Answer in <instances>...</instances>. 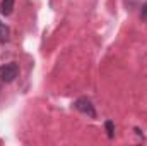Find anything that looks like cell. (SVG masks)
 <instances>
[{
  "mask_svg": "<svg viewBox=\"0 0 147 146\" xmlns=\"http://www.w3.org/2000/svg\"><path fill=\"white\" fill-rule=\"evenodd\" d=\"M74 107L79 110L80 113L87 115L89 119H96V117H98V113H96V108H94L92 102H91L87 96H80V98H77V100L74 102Z\"/></svg>",
  "mask_w": 147,
  "mask_h": 146,
  "instance_id": "obj_1",
  "label": "cell"
},
{
  "mask_svg": "<svg viewBox=\"0 0 147 146\" xmlns=\"http://www.w3.org/2000/svg\"><path fill=\"white\" fill-rule=\"evenodd\" d=\"M19 76V65L16 62H10V64H5L0 67V79L3 83H12L16 77Z\"/></svg>",
  "mask_w": 147,
  "mask_h": 146,
  "instance_id": "obj_2",
  "label": "cell"
},
{
  "mask_svg": "<svg viewBox=\"0 0 147 146\" xmlns=\"http://www.w3.org/2000/svg\"><path fill=\"white\" fill-rule=\"evenodd\" d=\"M14 5H16V0H2L0 2V14L10 16L14 10Z\"/></svg>",
  "mask_w": 147,
  "mask_h": 146,
  "instance_id": "obj_3",
  "label": "cell"
},
{
  "mask_svg": "<svg viewBox=\"0 0 147 146\" xmlns=\"http://www.w3.org/2000/svg\"><path fill=\"white\" fill-rule=\"evenodd\" d=\"M9 36H10V29L5 23L0 21V43H7L9 41Z\"/></svg>",
  "mask_w": 147,
  "mask_h": 146,
  "instance_id": "obj_4",
  "label": "cell"
},
{
  "mask_svg": "<svg viewBox=\"0 0 147 146\" xmlns=\"http://www.w3.org/2000/svg\"><path fill=\"white\" fill-rule=\"evenodd\" d=\"M105 129H106L108 138L113 139V138H115V124H113V120H106V122H105Z\"/></svg>",
  "mask_w": 147,
  "mask_h": 146,
  "instance_id": "obj_5",
  "label": "cell"
},
{
  "mask_svg": "<svg viewBox=\"0 0 147 146\" xmlns=\"http://www.w3.org/2000/svg\"><path fill=\"white\" fill-rule=\"evenodd\" d=\"M140 19H147V3L144 5V10L140 12Z\"/></svg>",
  "mask_w": 147,
  "mask_h": 146,
  "instance_id": "obj_6",
  "label": "cell"
},
{
  "mask_svg": "<svg viewBox=\"0 0 147 146\" xmlns=\"http://www.w3.org/2000/svg\"><path fill=\"white\" fill-rule=\"evenodd\" d=\"M134 131H135V132H137V136H139V138H144V134H142V131H140V129H139V127H135V129H134Z\"/></svg>",
  "mask_w": 147,
  "mask_h": 146,
  "instance_id": "obj_7",
  "label": "cell"
}]
</instances>
